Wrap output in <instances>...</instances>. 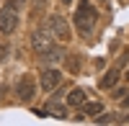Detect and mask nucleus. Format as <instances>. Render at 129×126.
<instances>
[{
  "instance_id": "1",
  "label": "nucleus",
  "mask_w": 129,
  "mask_h": 126,
  "mask_svg": "<svg viewBox=\"0 0 129 126\" xmlns=\"http://www.w3.org/2000/svg\"><path fill=\"white\" fill-rule=\"evenodd\" d=\"M31 46H34V51L47 59V62H59L62 59V49L54 44V36H52V31H34V36H31Z\"/></svg>"
},
{
  "instance_id": "2",
  "label": "nucleus",
  "mask_w": 129,
  "mask_h": 126,
  "mask_svg": "<svg viewBox=\"0 0 129 126\" xmlns=\"http://www.w3.org/2000/svg\"><path fill=\"white\" fill-rule=\"evenodd\" d=\"M95 21H98V10L90 5V0H80L78 3V13H75V26H78V31L83 36L90 34Z\"/></svg>"
},
{
  "instance_id": "3",
  "label": "nucleus",
  "mask_w": 129,
  "mask_h": 126,
  "mask_svg": "<svg viewBox=\"0 0 129 126\" xmlns=\"http://www.w3.org/2000/svg\"><path fill=\"white\" fill-rule=\"evenodd\" d=\"M16 28H18V13H16V8L5 5L0 10V31L3 34H13Z\"/></svg>"
},
{
  "instance_id": "4",
  "label": "nucleus",
  "mask_w": 129,
  "mask_h": 126,
  "mask_svg": "<svg viewBox=\"0 0 129 126\" xmlns=\"http://www.w3.org/2000/svg\"><path fill=\"white\" fill-rule=\"evenodd\" d=\"M49 31H52V36L59 39V41H67L70 39V26H67V21H64L62 16H52L49 18Z\"/></svg>"
},
{
  "instance_id": "5",
  "label": "nucleus",
  "mask_w": 129,
  "mask_h": 126,
  "mask_svg": "<svg viewBox=\"0 0 129 126\" xmlns=\"http://www.w3.org/2000/svg\"><path fill=\"white\" fill-rule=\"evenodd\" d=\"M59 82H62V72H59V70L47 67L44 72H41V88H44V93H52Z\"/></svg>"
},
{
  "instance_id": "6",
  "label": "nucleus",
  "mask_w": 129,
  "mask_h": 126,
  "mask_svg": "<svg viewBox=\"0 0 129 126\" xmlns=\"http://www.w3.org/2000/svg\"><path fill=\"white\" fill-rule=\"evenodd\" d=\"M34 77H31V75H23V77H21V82H18V98L21 100H31V98H34Z\"/></svg>"
},
{
  "instance_id": "7",
  "label": "nucleus",
  "mask_w": 129,
  "mask_h": 126,
  "mask_svg": "<svg viewBox=\"0 0 129 126\" xmlns=\"http://www.w3.org/2000/svg\"><path fill=\"white\" fill-rule=\"evenodd\" d=\"M116 82H119V67H114V70H109L106 75L101 77V88L106 90V88H114Z\"/></svg>"
},
{
  "instance_id": "8",
  "label": "nucleus",
  "mask_w": 129,
  "mask_h": 126,
  "mask_svg": "<svg viewBox=\"0 0 129 126\" xmlns=\"http://www.w3.org/2000/svg\"><path fill=\"white\" fill-rule=\"evenodd\" d=\"M85 95H88L85 90L75 88V90L70 93V95H67V103H70V106H83V103H85Z\"/></svg>"
},
{
  "instance_id": "9",
  "label": "nucleus",
  "mask_w": 129,
  "mask_h": 126,
  "mask_svg": "<svg viewBox=\"0 0 129 126\" xmlns=\"http://www.w3.org/2000/svg\"><path fill=\"white\" fill-rule=\"evenodd\" d=\"M103 106L101 103H83V116H95V113H101Z\"/></svg>"
},
{
  "instance_id": "10",
  "label": "nucleus",
  "mask_w": 129,
  "mask_h": 126,
  "mask_svg": "<svg viewBox=\"0 0 129 126\" xmlns=\"http://www.w3.org/2000/svg\"><path fill=\"white\" fill-rule=\"evenodd\" d=\"M114 121V116H98L95 118V123H111Z\"/></svg>"
},
{
  "instance_id": "11",
  "label": "nucleus",
  "mask_w": 129,
  "mask_h": 126,
  "mask_svg": "<svg viewBox=\"0 0 129 126\" xmlns=\"http://www.w3.org/2000/svg\"><path fill=\"white\" fill-rule=\"evenodd\" d=\"M8 5H10V8H16V10H18L21 5H23V0H8Z\"/></svg>"
},
{
  "instance_id": "12",
  "label": "nucleus",
  "mask_w": 129,
  "mask_h": 126,
  "mask_svg": "<svg viewBox=\"0 0 129 126\" xmlns=\"http://www.w3.org/2000/svg\"><path fill=\"white\" fill-rule=\"evenodd\" d=\"M70 70L78 72V57H70Z\"/></svg>"
},
{
  "instance_id": "13",
  "label": "nucleus",
  "mask_w": 129,
  "mask_h": 126,
  "mask_svg": "<svg viewBox=\"0 0 129 126\" xmlns=\"http://www.w3.org/2000/svg\"><path fill=\"white\" fill-rule=\"evenodd\" d=\"M124 106H126V108H129V95H126V100H124Z\"/></svg>"
},
{
  "instance_id": "14",
  "label": "nucleus",
  "mask_w": 129,
  "mask_h": 126,
  "mask_svg": "<svg viewBox=\"0 0 129 126\" xmlns=\"http://www.w3.org/2000/svg\"><path fill=\"white\" fill-rule=\"evenodd\" d=\"M62 3H64V5H67V3H72V0H62Z\"/></svg>"
},
{
  "instance_id": "15",
  "label": "nucleus",
  "mask_w": 129,
  "mask_h": 126,
  "mask_svg": "<svg viewBox=\"0 0 129 126\" xmlns=\"http://www.w3.org/2000/svg\"><path fill=\"white\" fill-rule=\"evenodd\" d=\"M126 123H129V113H126Z\"/></svg>"
},
{
  "instance_id": "16",
  "label": "nucleus",
  "mask_w": 129,
  "mask_h": 126,
  "mask_svg": "<svg viewBox=\"0 0 129 126\" xmlns=\"http://www.w3.org/2000/svg\"><path fill=\"white\" fill-rule=\"evenodd\" d=\"M126 80H129V70H126Z\"/></svg>"
}]
</instances>
